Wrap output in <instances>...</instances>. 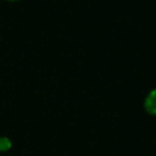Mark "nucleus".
<instances>
[{
    "label": "nucleus",
    "mask_w": 156,
    "mask_h": 156,
    "mask_svg": "<svg viewBox=\"0 0 156 156\" xmlns=\"http://www.w3.org/2000/svg\"><path fill=\"white\" fill-rule=\"evenodd\" d=\"M144 108L147 113L156 115V89L152 90L144 101Z\"/></svg>",
    "instance_id": "f257e3e1"
},
{
    "label": "nucleus",
    "mask_w": 156,
    "mask_h": 156,
    "mask_svg": "<svg viewBox=\"0 0 156 156\" xmlns=\"http://www.w3.org/2000/svg\"><path fill=\"white\" fill-rule=\"evenodd\" d=\"M12 147V142L7 137H0V152L9 151Z\"/></svg>",
    "instance_id": "f03ea898"
},
{
    "label": "nucleus",
    "mask_w": 156,
    "mask_h": 156,
    "mask_svg": "<svg viewBox=\"0 0 156 156\" xmlns=\"http://www.w3.org/2000/svg\"><path fill=\"white\" fill-rule=\"evenodd\" d=\"M5 1H10V2H15V1H18V0H5Z\"/></svg>",
    "instance_id": "7ed1b4c3"
}]
</instances>
